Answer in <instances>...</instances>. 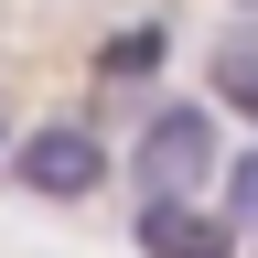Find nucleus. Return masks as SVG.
Masks as SVG:
<instances>
[{"mask_svg": "<svg viewBox=\"0 0 258 258\" xmlns=\"http://www.w3.org/2000/svg\"><path fill=\"white\" fill-rule=\"evenodd\" d=\"M129 172L140 194H194L215 172V108H151V129L129 140Z\"/></svg>", "mask_w": 258, "mask_h": 258, "instance_id": "obj_1", "label": "nucleus"}, {"mask_svg": "<svg viewBox=\"0 0 258 258\" xmlns=\"http://www.w3.org/2000/svg\"><path fill=\"white\" fill-rule=\"evenodd\" d=\"M11 183L43 194V205H86V194L108 183V151H97V129H32L11 151Z\"/></svg>", "mask_w": 258, "mask_h": 258, "instance_id": "obj_2", "label": "nucleus"}, {"mask_svg": "<svg viewBox=\"0 0 258 258\" xmlns=\"http://www.w3.org/2000/svg\"><path fill=\"white\" fill-rule=\"evenodd\" d=\"M129 237H140V258H237V215L194 205V194H140Z\"/></svg>", "mask_w": 258, "mask_h": 258, "instance_id": "obj_3", "label": "nucleus"}, {"mask_svg": "<svg viewBox=\"0 0 258 258\" xmlns=\"http://www.w3.org/2000/svg\"><path fill=\"white\" fill-rule=\"evenodd\" d=\"M161 54H172V32H161V22H129V32L97 43V76H108V86H140V76H161Z\"/></svg>", "mask_w": 258, "mask_h": 258, "instance_id": "obj_4", "label": "nucleus"}, {"mask_svg": "<svg viewBox=\"0 0 258 258\" xmlns=\"http://www.w3.org/2000/svg\"><path fill=\"white\" fill-rule=\"evenodd\" d=\"M215 108H237V118H258V32H237V43L215 54Z\"/></svg>", "mask_w": 258, "mask_h": 258, "instance_id": "obj_5", "label": "nucleus"}, {"mask_svg": "<svg viewBox=\"0 0 258 258\" xmlns=\"http://www.w3.org/2000/svg\"><path fill=\"white\" fill-rule=\"evenodd\" d=\"M226 215H258V151L237 161V172H226Z\"/></svg>", "mask_w": 258, "mask_h": 258, "instance_id": "obj_6", "label": "nucleus"}, {"mask_svg": "<svg viewBox=\"0 0 258 258\" xmlns=\"http://www.w3.org/2000/svg\"><path fill=\"white\" fill-rule=\"evenodd\" d=\"M247 258H258V237H247Z\"/></svg>", "mask_w": 258, "mask_h": 258, "instance_id": "obj_7", "label": "nucleus"}, {"mask_svg": "<svg viewBox=\"0 0 258 258\" xmlns=\"http://www.w3.org/2000/svg\"><path fill=\"white\" fill-rule=\"evenodd\" d=\"M247 11H258V0H247Z\"/></svg>", "mask_w": 258, "mask_h": 258, "instance_id": "obj_8", "label": "nucleus"}]
</instances>
